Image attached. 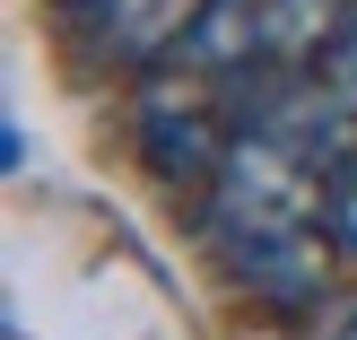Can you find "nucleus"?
<instances>
[{
    "label": "nucleus",
    "mask_w": 357,
    "mask_h": 340,
    "mask_svg": "<svg viewBox=\"0 0 357 340\" xmlns=\"http://www.w3.org/2000/svg\"><path fill=\"white\" fill-rule=\"evenodd\" d=\"M131 131H139V157H149V175H166V184H218V166H227V149H236V105H227V79L218 87H201V79H157V87H139V114H131Z\"/></svg>",
    "instance_id": "2"
},
{
    "label": "nucleus",
    "mask_w": 357,
    "mask_h": 340,
    "mask_svg": "<svg viewBox=\"0 0 357 340\" xmlns=\"http://www.w3.org/2000/svg\"><path fill=\"white\" fill-rule=\"evenodd\" d=\"M209 244H218L227 279L279 314H305L331 297V262H340L331 227H209Z\"/></svg>",
    "instance_id": "3"
},
{
    "label": "nucleus",
    "mask_w": 357,
    "mask_h": 340,
    "mask_svg": "<svg viewBox=\"0 0 357 340\" xmlns=\"http://www.w3.org/2000/svg\"><path fill=\"white\" fill-rule=\"evenodd\" d=\"M331 209V166H314L296 140L244 122L209 184V227H323Z\"/></svg>",
    "instance_id": "1"
},
{
    "label": "nucleus",
    "mask_w": 357,
    "mask_h": 340,
    "mask_svg": "<svg viewBox=\"0 0 357 340\" xmlns=\"http://www.w3.org/2000/svg\"><path fill=\"white\" fill-rule=\"evenodd\" d=\"M323 79H331V87H340V96L357 105V9H349V27H340V44L323 52Z\"/></svg>",
    "instance_id": "7"
},
{
    "label": "nucleus",
    "mask_w": 357,
    "mask_h": 340,
    "mask_svg": "<svg viewBox=\"0 0 357 340\" xmlns=\"http://www.w3.org/2000/svg\"><path fill=\"white\" fill-rule=\"evenodd\" d=\"M323 227H331V244H340V262H357V157L331 175V209H323Z\"/></svg>",
    "instance_id": "6"
},
{
    "label": "nucleus",
    "mask_w": 357,
    "mask_h": 340,
    "mask_svg": "<svg viewBox=\"0 0 357 340\" xmlns=\"http://www.w3.org/2000/svg\"><path fill=\"white\" fill-rule=\"evenodd\" d=\"M52 9H70V17H87V9H96V0H52Z\"/></svg>",
    "instance_id": "9"
},
{
    "label": "nucleus",
    "mask_w": 357,
    "mask_h": 340,
    "mask_svg": "<svg viewBox=\"0 0 357 340\" xmlns=\"http://www.w3.org/2000/svg\"><path fill=\"white\" fill-rule=\"evenodd\" d=\"M357 0H253V61H279V70H305L340 44Z\"/></svg>",
    "instance_id": "5"
},
{
    "label": "nucleus",
    "mask_w": 357,
    "mask_h": 340,
    "mask_svg": "<svg viewBox=\"0 0 357 340\" xmlns=\"http://www.w3.org/2000/svg\"><path fill=\"white\" fill-rule=\"evenodd\" d=\"M201 17H209V0H96L87 9V35L122 70H166L174 52H192Z\"/></svg>",
    "instance_id": "4"
},
{
    "label": "nucleus",
    "mask_w": 357,
    "mask_h": 340,
    "mask_svg": "<svg viewBox=\"0 0 357 340\" xmlns=\"http://www.w3.org/2000/svg\"><path fill=\"white\" fill-rule=\"evenodd\" d=\"M314 340H357V306H340V314H331V323L314 332Z\"/></svg>",
    "instance_id": "8"
}]
</instances>
